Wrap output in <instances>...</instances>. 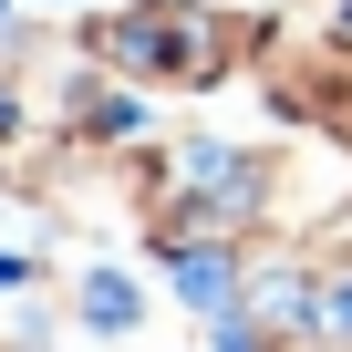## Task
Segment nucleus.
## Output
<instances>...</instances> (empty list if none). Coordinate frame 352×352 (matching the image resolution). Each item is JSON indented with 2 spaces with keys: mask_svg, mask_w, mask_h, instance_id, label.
I'll return each instance as SVG.
<instances>
[{
  "mask_svg": "<svg viewBox=\"0 0 352 352\" xmlns=\"http://www.w3.org/2000/svg\"><path fill=\"white\" fill-rule=\"evenodd\" d=\"M73 32L135 94H208L270 52V11H228V0H114V11H83Z\"/></svg>",
  "mask_w": 352,
  "mask_h": 352,
  "instance_id": "1",
  "label": "nucleus"
},
{
  "mask_svg": "<svg viewBox=\"0 0 352 352\" xmlns=\"http://www.w3.org/2000/svg\"><path fill=\"white\" fill-rule=\"evenodd\" d=\"M73 321L104 331V342H124V331L145 321V290H135L124 270H83V280H73Z\"/></svg>",
  "mask_w": 352,
  "mask_h": 352,
  "instance_id": "2",
  "label": "nucleus"
}]
</instances>
